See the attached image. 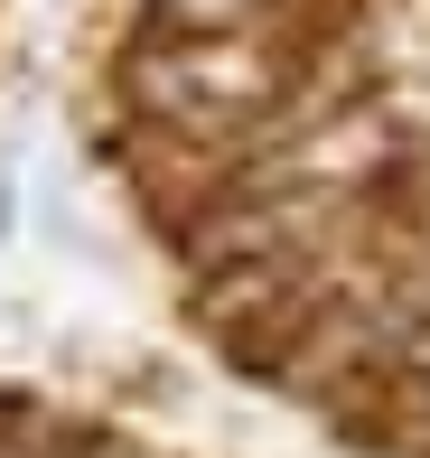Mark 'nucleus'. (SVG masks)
Returning <instances> with one entry per match:
<instances>
[{
  "mask_svg": "<svg viewBox=\"0 0 430 458\" xmlns=\"http://www.w3.org/2000/svg\"><path fill=\"white\" fill-rule=\"evenodd\" d=\"M131 85H140V103L178 113L188 131H224V122H253L262 103H272L281 66L262 47H243V38H178V47L140 56Z\"/></svg>",
  "mask_w": 430,
  "mask_h": 458,
  "instance_id": "obj_1",
  "label": "nucleus"
},
{
  "mask_svg": "<svg viewBox=\"0 0 430 458\" xmlns=\"http://www.w3.org/2000/svg\"><path fill=\"white\" fill-rule=\"evenodd\" d=\"M384 159H393V122H384V113H337L327 131L299 140L272 178H291V187H346V178L384 169Z\"/></svg>",
  "mask_w": 430,
  "mask_h": 458,
  "instance_id": "obj_2",
  "label": "nucleus"
},
{
  "mask_svg": "<svg viewBox=\"0 0 430 458\" xmlns=\"http://www.w3.org/2000/svg\"><path fill=\"white\" fill-rule=\"evenodd\" d=\"M272 0H159V19H169L178 38H224V29H243V19H262Z\"/></svg>",
  "mask_w": 430,
  "mask_h": 458,
  "instance_id": "obj_3",
  "label": "nucleus"
},
{
  "mask_svg": "<svg viewBox=\"0 0 430 458\" xmlns=\"http://www.w3.org/2000/svg\"><path fill=\"white\" fill-rule=\"evenodd\" d=\"M402 365H412V374H430V318H421V337L402 346Z\"/></svg>",
  "mask_w": 430,
  "mask_h": 458,
  "instance_id": "obj_4",
  "label": "nucleus"
},
{
  "mask_svg": "<svg viewBox=\"0 0 430 458\" xmlns=\"http://www.w3.org/2000/svg\"><path fill=\"white\" fill-rule=\"evenodd\" d=\"M10 225H19V187L0 178V243H10Z\"/></svg>",
  "mask_w": 430,
  "mask_h": 458,
  "instance_id": "obj_5",
  "label": "nucleus"
},
{
  "mask_svg": "<svg viewBox=\"0 0 430 458\" xmlns=\"http://www.w3.org/2000/svg\"><path fill=\"white\" fill-rule=\"evenodd\" d=\"M0 449H10V411H0Z\"/></svg>",
  "mask_w": 430,
  "mask_h": 458,
  "instance_id": "obj_6",
  "label": "nucleus"
},
{
  "mask_svg": "<svg viewBox=\"0 0 430 458\" xmlns=\"http://www.w3.org/2000/svg\"><path fill=\"white\" fill-rule=\"evenodd\" d=\"M113 458H131V449H113Z\"/></svg>",
  "mask_w": 430,
  "mask_h": 458,
  "instance_id": "obj_7",
  "label": "nucleus"
}]
</instances>
